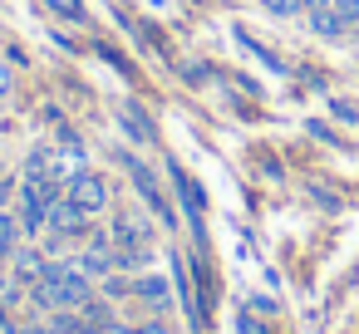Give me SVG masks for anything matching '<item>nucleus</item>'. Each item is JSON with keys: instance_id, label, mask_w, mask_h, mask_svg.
Returning <instances> with one entry per match:
<instances>
[{"instance_id": "1", "label": "nucleus", "mask_w": 359, "mask_h": 334, "mask_svg": "<svg viewBox=\"0 0 359 334\" xmlns=\"http://www.w3.org/2000/svg\"><path fill=\"white\" fill-rule=\"evenodd\" d=\"M35 300H40L45 309H84V305L94 300V285H89V275H84L74 260H55V265H45V275L35 280Z\"/></svg>"}, {"instance_id": "2", "label": "nucleus", "mask_w": 359, "mask_h": 334, "mask_svg": "<svg viewBox=\"0 0 359 334\" xmlns=\"http://www.w3.org/2000/svg\"><path fill=\"white\" fill-rule=\"evenodd\" d=\"M65 197H69L84 216H94V211H104V207H109V182H104L99 172H79V177H69V182H65Z\"/></svg>"}, {"instance_id": "3", "label": "nucleus", "mask_w": 359, "mask_h": 334, "mask_svg": "<svg viewBox=\"0 0 359 334\" xmlns=\"http://www.w3.org/2000/svg\"><path fill=\"white\" fill-rule=\"evenodd\" d=\"M50 167H55V182H69L79 172H89V153L79 143H65V148H50Z\"/></svg>"}, {"instance_id": "4", "label": "nucleus", "mask_w": 359, "mask_h": 334, "mask_svg": "<svg viewBox=\"0 0 359 334\" xmlns=\"http://www.w3.org/2000/svg\"><path fill=\"white\" fill-rule=\"evenodd\" d=\"M123 167H128V177H133V182H138V192H143V197H148V202H153V207H158V216H163V221H168V226H172V207H168V202H163V192H158V182H153V177H148V167H143V162H138V158H133V153H123Z\"/></svg>"}, {"instance_id": "5", "label": "nucleus", "mask_w": 359, "mask_h": 334, "mask_svg": "<svg viewBox=\"0 0 359 334\" xmlns=\"http://www.w3.org/2000/svg\"><path fill=\"white\" fill-rule=\"evenodd\" d=\"M84 226V211L69 202V197H60V202H50V216H45V231H55V236H74Z\"/></svg>"}, {"instance_id": "6", "label": "nucleus", "mask_w": 359, "mask_h": 334, "mask_svg": "<svg viewBox=\"0 0 359 334\" xmlns=\"http://www.w3.org/2000/svg\"><path fill=\"white\" fill-rule=\"evenodd\" d=\"M74 265H79L89 280H99V275H109V270L118 265V251H114V241H94V246H89V251H84Z\"/></svg>"}, {"instance_id": "7", "label": "nucleus", "mask_w": 359, "mask_h": 334, "mask_svg": "<svg viewBox=\"0 0 359 334\" xmlns=\"http://www.w3.org/2000/svg\"><path fill=\"white\" fill-rule=\"evenodd\" d=\"M133 295H143L153 309H168V305H172V290H168L163 275H143V280H133Z\"/></svg>"}, {"instance_id": "8", "label": "nucleus", "mask_w": 359, "mask_h": 334, "mask_svg": "<svg viewBox=\"0 0 359 334\" xmlns=\"http://www.w3.org/2000/svg\"><path fill=\"white\" fill-rule=\"evenodd\" d=\"M310 30H315V35H325V40H339L349 25H344V15L330 6V11H310Z\"/></svg>"}, {"instance_id": "9", "label": "nucleus", "mask_w": 359, "mask_h": 334, "mask_svg": "<svg viewBox=\"0 0 359 334\" xmlns=\"http://www.w3.org/2000/svg\"><path fill=\"white\" fill-rule=\"evenodd\" d=\"M118 123H123V128H128V133H133L138 143H153V128L143 123V113H138V104H123V109H118Z\"/></svg>"}, {"instance_id": "10", "label": "nucleus", "mask_w": 359, "mask_h": 334, "mask_svg": "<svg viewBox=\"0 0 359 334\" xmlns=\"http://www.w3.org/2000/svg\"><path fill=\"white\" fill-rule=\"evenodd\" d=\"M45 265H50V260H45L40 251H30V246L20 251V246H15V270H20L25 280H40V275H45Z\"/></svg>"}, {"instance_id": "11", "label": "nucleus", "mask_w": 359, "mask_h": 334, "mask_svg": "<svg viewBox=\"0 0 359 334\" xmlns=\"http://www.w3.org/2000/svg\"><path fill=\"white\" fill-rule=\"evenodd\" d=\"M15 236H20V221H15L11 211H0V265L15 256Z\"/></svg>"}, {"instance_id": "12", "label": "nucleus", "mask_w": 359, "mask_h": 334, "mask_svg": "<svg viewBox=\"0 0 359 334\" xmlns=\"http://www.w3.org/2000/svg\"><path fill=\"white\" fill-rule=\"evenodd\" d=\"M236 45H241V50H246V55H256V60H261V64H266V69H271V74H280V60H276V55H271V50H266V45H256V40H251V35H246V30H236Z\"/></svg>"}, {"instance_id": "13", "label": "nucleus", "mask_w": 359, "mask_h": 334, "mask_svg": "<svg viewBox=\"0 0 359 334\" xmlns=\"http://www.w3.org/2000/svg\"><path fill=\"white\" fill-rule=\"evenodd\" d=\"M172 182H177V192H182V207L187 211H202V192H197V182H187V172L172 162Z\"/></svg>"}, {"instance_id": "14", "label": "nucleus", "mask_w": 359, "mask_h": 334, "mask_svg": "<svg viewBox=\"0 0 359 334\" xmlns=\"http://www.w3.org/2000/svg\"><path fill=\"white\" fill-rule=\"evenodd\" d=\"M261 6H266L271 15H280V20H290V15H300V11H305L300 0H261Z\"/></svg>"}, {"instance_id": "15", "label": "nucleus", "mask_w": 359, "mask_h": 334, "mask_svg": "<svg viewBox=\"0 0 359 334\" xmlns=\"http://www.w3.org/2000/svg\"><path fill=\"white\" fill-rule=\"evenodd\" d=\"M334 11L344 15V25H354L359 20V0H334Z\"/></svg>"}, {"instance_id": "16", "label": "nucleus", "mask_w": 359, "mask_h": 334, "mask_svg": "<svg viewBox=\"0 0 359 334\" xmlns=\"http://www.w3.org/2000/svg\"><path fill=\"white\" fill-rule=\"evenodd\" d=\"M300 6H305V15H310V11H330L334 0H300Z\"/></svg>"}, {"instance_id": "17", "label": "nucleus", "mask_w": 359, "mask_h": 334, "mask_svg": "<svg viewBox=\"0 0 359 334\" xmlns=\"http://www.w3.org/2000/svg\"><path fill=\"white\" fill-rule=\"evenodd\" d=\"M138 334H172L168 324H138Z\"/></svg>"}, {"instance_id": "18", "label": "nucleus", "mask_w": 359, "mask_h": 334, "mask_svg": "<svg viewBox=\"0 0 359 334\" xmlns=\"http://www.w3.org/2000/svg\"><path fill=\"white\" fill-rule=\"evenodd\" d=\"M104 334H138V329H123V324H109Z\"/></svg>"}, {"instance_id": "19", "label": "nucleus", "mask_w": 359, "mask_h": 334, "mask_svg": "<svg viewBox=\"0 0 359 334\" xmlns=\"http://www.w3.org/2000/svg\"><path fill=\"white\" fill-rule=\"evenodd\" d=\"M6 89H11V74H6V69H0V94H6Z\"/></svg>"}]
</instances>
